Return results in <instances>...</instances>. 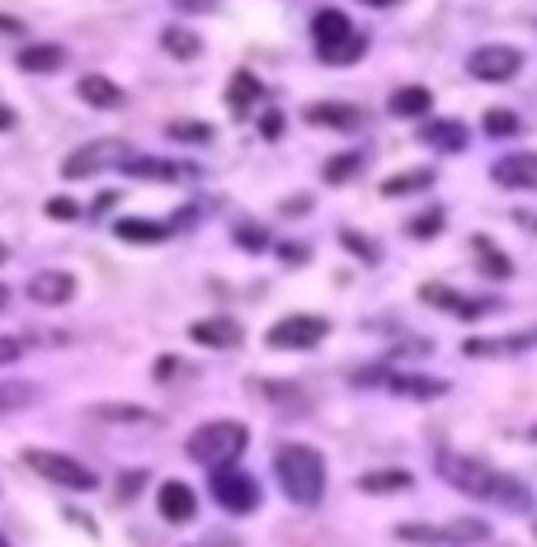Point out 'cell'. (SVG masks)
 I'll return each mask as SVG.
<instances>
[{
  "mask_svg": "<svg viewBox=\"0 0 537 547\" xmlns=\"http://www.w3.org/2000/svg\"><path fill=\"white\" fill-rule=\"evenodd\" d=\"M339 245H349V251H354L363 264H377V260H382V251H377V245L367 241V236H358V232H339Z\"/></svg>",
  "mask_w": 537,
  "mask_h": 547,
  "instance_id": "cell-35",
  "label": "cell"
},
{
  "mask_svg": "<svg viewBox=\"0 0 537 547\" xmlns=\"http://www.w3.org/2000/svg\"><path fill=\"white\" fill-rule=\"evenodd\" d=\"M306 123L349 132V128H358V123H363V114H358L354 104H311V108H306Z\"/></svg>",
  "mask_w": 537,
  "mask_h": 547,
  "instance_id": "cell-22",
  "label": "cell"
},
{
  "mask_svg": "<svg viewBox=\"0 0 537 547\" xmlns=\"http://www.w3.org/2000/svg\"><path fill=\"white\" fill-rule=\"evenodd\" d=\"M156 510H160L165 524H189V519L198 514L193 486H184V481H160V490H156Z\"/></svg>",
  "mask_w": 537,
  "mask_h": 547,
  "instance_id": "cell-15",
  "label": "cell"
},
{
  "mask_svg": "<svg viewBox=\"0 0 537 547\" xmlns=\"http://www.w3.org/2000/svg\"><path fill=\"white\" fill-rule=\"evenodd\" d=\"M480 128H486L491 137H519V132H523V119L514 114V108H486Z\"/></svg>",
  "mask_w": 537,
  "mask_h": 547,
  "instance_id": "cell-31",
  "label": "cell"
},
{
  "mask_svg": "<svg viewBox=\"0 0 537 547\" xmlns=\"http://www.w3.org/2000/svg\"><path fill=\"white\" fill-rule=\"evenodd\" d=\"M189 335H193V345H203V349H236L241 345V325L226 321V316H203V321L189 325Z\"/></svg>",
  "mask_w": 537,
  "mask_h": 547,
  "instance_id": "cell-17",
  "label": "cell"
},
{
  "mask_svg": "<svg viewBox=\"0 0 537 547\" xmlns=\"http://www.w3.org/2000/svg\"><path fill=\"white\" fill-rule=\"evenodd\" d=\"M260 99H264L260 76H254V71H236V76H232V86H226V104H232V114H236V119H245Z\"/></svg>",
  "mask_w": 537,
  "mask_h": 547,
  "instance_id": "cell-19",
  "label": "cell"
},
{
  "mask_svg": "<svg viewBox=\"0 0 537 547\" xmlns=\"http://www.w3.org/2000/svg\"><path fill=\"white\" fill-rule=\"evenodd\" d=\"M471 245H476V255H480V274H491V279H509V274H514V264L504 260V251H495L486 236H476Z\"/></svg>",
  "mask_w": 537,
  "mask_h": 547,
  "instance_id": "cell-30",
  "label": "cell"
},
{
  "mask_svg": "<svg viewBox=\"0 0 537 547\" xmlns=\"http://www.w3.org/2000/svg\"><path fill=\"white\" fill-rule=\"evenodd\" d=\"M113 236L132 241V245H156V241L170 236V227H165V222H151V217H119V222H113Z\"/></svg>",
  "mask_w": 537,
  "mask_h": 547,
  "instance_id": "cell-21",
  "label": "cell"
},
{
  "mask_svg": "<svg viewBox=\"0 0 537 547\" xmlns=\"http://www.w3.org/2000/svg\"><path fill=\"white\" fill-rule=\"evenodd\" d=\"M245 444H250V429L241 420H208L184 439V453L217 472V468H226V462H236L245 453Z\"/></svg>",
  "mask_w": 537,
  "mask_h": 547,
  "instance_id": "cell-3",
  "label": "cell"
},
{
  "mask_svg": "<svg viewBox=\"0 0 537 547\" xmlns=\"http://www.w3.org/2000/svg\"><path fill=\"white\" fill-rule=\"evenodd\" d=\"M302 255H306L302 245H283V260H288V264H302Z\"/></svg>",
  "mask_w": 537,
  "mask_h": 547,
  "instance_id": "cell-45",
  "label": "cell"
},
{
  "mask_svg": "<svg viewBox=\"0 0 537 547\" xmlns=\"http://www.w3.org/2000/svg\"><path fill=\"white\" fill-rule=\"evenodd\" d=\"M358 382H382L387 392H401V397H443L448 392L443 377H424V373H406V368H363Z\"/></svg>",
  "mask_w": 537,
  "mask_h": 547,
  "instance_id": "cell-10",
  "label": "cell"
},
{
  "mask_svg": "<svg viewBox=\"0 0 537 547\" xmlns=\"http://www.w3.org/2000/svg\"><path fill=\"white\" fill-rule=\"evenodd\" d=\"M363 5H373V10H391V5H401V0H363Z\"/></svg>",
  "mask_w": 537,
  "mask_h": 547,
  "instance_id": "cell-47",
  "label": "cell"
},
{
  "mask_svg": "<svg viewBox=\"0 0 537 547\" xmlns=\"http://www.w3.org/2000/svg\"><path fill=\"white\" fill-rule=\"evenodd\" d=\"M349 34H354V24H349L345 10H321L316 19H311V38H316V47H330V43L349 38Z\"/></svg>",
  "mask_w": 537,
  "mask_h": 547,
  "instance_id": "cell-27",
  "label": "cell"
},
{
  "mask_svg": "<svg viewBox=\"0 0 537 547\" xmlns=\"http://www.w3.org/2000/svg\"><path fill=\"white\" fill-rule=\"evenodd\" d=\"M123 142H90V147H80L62 160V175L67 180H85V175H99L104 166H113V160H123Z\"/></svg>",
  "mask_w": 537,
  "mask_h": 547,
  "instance_id": "cell-11",
  "label": "cell"
},
{
  "mask_svg": "<svg viewBox=\"0 0 537 547\" xmlns=\"http://www.w3.org/2000/svg\"><path fill=\"white\" fill-rule=\"evenodd\" d=\"M419 142H424V147H434V151H467L471 128H467L462 119H434V123H424V128H419Z\"/></svg>",
  "mask_w": 537,
  "mask_h": 547,
  "instance_id": "cell-16",
  "label": "cell"
},
{
  "mask_svg": "<svg viewBox=\"0 0 537 547\" xmlns=\"http://www.w3.org/2000/svg\"><path fill=\"white\" fill-rule=\"evenodd\" d=\"M0 547H10V542H5V533H0Z\"/></svg>",
  "mask_w": 537,
  "mask_h": 547,
  "instance_id": "cell-51",
  "label": "cell"
},
{
  "mask_svg": "<svg viewBox=\"0 0 537 547\" xmlns=\"http://www.w3.org/2000/svg\"><path fill=\"white\" fill-rule=\"evenodd\" d=\"M396 538L406 542H448V547H471V542H486L491 538V524H480V519H452V524H401Z\"/></svg>",
  "mask_w": 537,
  "mask_h": 547,
  "instance_id": "cell-5",
  "label": "cell"
},
{
  "mask_svg": "<svg viewBox=\"0 0 537 547\" xmlns=\"http://www.w3.org/2000/svg\"><path fill=\"white\" fill-rule=\"evenodd\" d=\"M316 52H321L325 67H345V62H358L363 52H367V38H363V34H349V38H339V43H330V47H316Z\"/></svg>",
  "mask_w": 537,
  "mask_h": 547,
  "instance_id": "cell-28",
  "label": "cell"
},
{
  "mask_svg": "<svg viewBox=\"0 0 537 547\" xmlns=\"http://www.w3.org/2000/svg\"><path fill=\"white\" fill-rule=\"evenodd\" d=\"M5 303H10V288H5V284H0V307H5Z\"/></svg>",
  "mask_w": 537,
  "mask_h": 547,
  "instance_id": "cell-49",
  "label": "cell"
},
{
  "mask_svg": "<svg viewBox=\"0 0 537 547\" xmlns=\"http://www.w3.org/2000/svg\"><path fill=\"white\" fill-rule=\"evenodd\" d=\"M212 501L226 510V514H250L260 505V481L250 472H236V468H217L212 472Z\"/></svg>",
  "mask_w": 537,
  "mask_h": 547,
  "instance_id": "cell-8",
  "label": "cell"
},
{
  "mask_svg": "<svg viewBox=\"0 0 537 547\" xmlns=\"http://www.w3.org/2000/svg\"><path fill=\"white\" fill-rule=\"evenodd\" d=\"M137 486H141V472L123 477V490H119V501H132V496H137Z\"/></svg>",
  "mask_w": 537,
  "mask_h": 547,
  "instance_id": "cell-41",
  "label": "cell"
},
{
  "mask_svg": "<svg viewBox=\"0 0 537 547\" xmlns=\"http://www.w3.org/2000/svg\"><path fill=\"white\" fill-rule=\"evenodd\" d=\"M274 477L293 505H316L325 496V458L306 444H283L274 453Z\"/></svg>",
  "mask_w": 537,
  "mask_h": 547,
  "instance_id": "cell-2",
  "label": "cell"
},
{
  "mask_svg": "<svg viewBox=\"0 0 537 547\" xmlns=\"http://www.w3.org/2000/svg\"><path fill=\"white\" fill-rule=\"evenodd\" d=\"M165 132L175 137V142H189V147H193V142L203 147V142H212V137H217V132H212V123H198V119H175Z\"/></svg>",
  "mask_w": 537,
  "mask_h": 547,
  "instance_id": "cell-33",
  "label": "cell"
},
{
  "mask_svg": "<svg viewBox=\"0 0 537 547\" xmlns=\"http://www.w3.org/2000/svg\"><path fill=\"white\" fill-rule=\"evenodd\" d=\"M5 128H15V114H10V108H0V132H5Z\"/></svg>",
  "mask_w": 537,
  "mask_h": 547,
  "instance_id": "cell-48",
  "label": "cell"
},
{
  "mask_svg": "<svg viewBox=\"0 0 537 547\" xmlns=\"http://www.w3.org/2000/svg\"><path fill=\"white\" fill-rule=\"evenodd\" d=\"M236 241L250 245V251H260V245H269V232H260V227H236Z\"/></svg>",
  "mask_w": 537,
  "mask_h": 547,
  "instance_id": "cell-39",
  "label": "cell"
},
{
  "mask_svg": "<svg viewBox=\"0 0 537 547\" xmlns=\"http://www.w3.org/2000/svg\"><path fill=\"white\" fill-rule=\"evenodd\" d=\"M95 416H99V420H128V425H141V420H147V410H141V406H95Z\"/></svg>",
  "mask_w": 537,
  "mask_h": 547,
  "instance_id": "cell-36",
  "label": "cell"
},
{
  "mask_svg": "<svg viewBox=\"0 0 537 547\" xmlns=\"http://www.w3.org/2000/svg\"><path fill=\"white\" fill-rule=\"evenodd\" d=\"M415 477L406 468H377V472H363L358 477V490H367V496H391V490H410Z\"/></svg>",
  "mask_w": 537,
  "mask_h": 547,
  "instance_id": "cell-24",
  "label": "cell"
},
{
  "mask_svg": "<svg viewBox=\"0 0 537 547\" xmlns=\"http://www.w3.org/2000/svg\"><path fill=\"white\" fill-rule=\"evenodd\" d=\"M76 95L90 104V108H119L123 104V90L113 86L108 76H99V71H90V76H80V86H76Z\"/></svg>",
  "mask_w": 537,
  "mask_h": 547,
  "instance_id": "cell-20",
  "label": "cell"
},
{
  "mask_svg": "<svg viewBox=\"0 0 537 547\" xmlns=\"http://www.w3.org/2000/svg\"><path fill=\"white\" fill-rule=\"evenodd\" d=\"M119 170L132 175V180H160V184L180 175L175 160H160V156H123V160H119Z\"/></svg>",
  "mask_w": 537,
  "mask_h": 547,
  "instance_id": "cell-23",
  "label": "cell"
},
{
  "mask_svg": "<svg viewBox=\"0 0 537 547\" xmlns=\"http://www.w3.org/2000/svg\"><path fill=\"white\" fill-rule=\"evenodd\" d=\"M429 104H434V95L424 86H401V90H391V99H387V108L396 119H424V114H429Z\"/></svg>",
  "mask_w": 537,
  "mask_h": 547,
  "instance_id": "cell-25",
  "label": "cell"
},
{
  "mask_svg": "<svg viewBox=\"0 0 537 547\" xmlns=\"http://www.w3.org/2000/svg\"><path fill=\"white\" fill-rule=\"evenodd\" d=\"M532 345H537V325L532 331H514V335H471L462 354H471V359H504V354H523Z\"/></svg>",
  "mask_w": 537,
  "mask_h": 547,
  "instance_id": "cell-12",
  "label": "cell"
},
{
  "mask_svg": "<svg viewBox=\"0 0 537 547\" xmlns=\"http://www.w3.org/2000/svg\"><path fill=\"white\" fill-rule=\"evenodd\" d=\"M532 439H537V429H532Z\"/></svg>",
  "mask_w": 537,
  "mask_h": 547,
  "instance_id": "cell-53",
  "label": "cell"
},
{
  "mask_svg": "<svg viewBox=\"0 0 537 547\" xmlns=\"http://www.w3.org/2000/svg\"><path fill=\"white\" fill-rule=\"evenodd\" d=\"M15 67L28 71V76H52V71L67 67V47H57V43H28V47L19 52Z\"/></svg>",
  "mask_w": 537,
  "mask_h": 547,
  "instance_id": "cell-18",
  "label": "cell"
},
{
  "mask_svg": "<svg viewBox=\"0 0 537 547\" xmlns=\"http://www.w3.org/2000/svg\"><path fill=\"white\" fill-rule=\"evenodd\" d=\"M19 354H24V345H19V340H10V335H0V368H5V364H15Z\"/></svg>",
  "mask_w": 537,
  "mask_h": 547,
  "instance_id": "cell-40",
  "label": "cell"
},
{
  "mask_svg": "<svg viewBox=\"0 0 537 547\" xmlns=\"http://www.w3.org/2000/svg\"><path fill=\"white\" fill-rule=\"evenodd\" d=\"M10 34H24V24L10 19V15H0V38H10Z\"/></svg>",
  "mask_w": 537,
  "mask_h": 547,
  "instance_id": "cell-42",
  "label": "cell"
},
{
  "mask_svg": "<svg viewBox=\"0 0 537 547\" xmlns=\"http://www.w3.org/2000/svg\"><path fill=\"white\" fill-rule=\"evenodd\" d=\"M491 180L500 189H537V151H509L491 166Z\"/></svg>",
  "mask_w": 537,
  "mask_h": 547,
  "instance_id": "cell-13",
  "label": "cell"
},
{
  "mask_svg": "<svg viewBox=\"0 0 537 547\" xmlns=\"http://www.w3.org/2000/svg\"><path fill=\"white\" fill-rule=\"evenodd\" d=\"M532 538H537V524H532Z\"/></svg>",
  "mask_w": 537,
  "mask_h": 547,
  "instance_id": "cell-52",
  "label": "cell"
},
{
  "mask_svg": "<svg viewBox=\"0 0 537 547\" xmlns=\"http://www.w3.org/2000/svg\"><path fill=\"white\" fill-rule=\"evenodd\" d=\"M5 260H10V251H5V245H0V264H5Z\"/></svg>",
  "mask_w": 537,
  "mask_h": 547,
  "instance_id": "cell-50",
  "label": "cell"
},
{
  "mask_svg": "<svg viewBox=\"0 0 537 547\" xmlns=\"http://www.w3.org/2000/svg\"><path fill=\"white\" fill-rule=\"evenodd\" d=\"M311 208V199H288V203H283V212H306Z\"/></svg>",
  "mask_w": 537,
  "mask_h": 547,
  "instance_id": "cell-46",
  "label": "cell"
},
{
  "mask_svg": "<svg viewBox=\"0 0 537 547\" xmlns=\"http://www.w3.org/2000/svg\"><path fill=\"white\" fill-rule=\"evenodd\" d=\"M467 71L476 80H486V86H500V80H514L523 71V52L509 47V43H486L467 57Z\"/></svg>",
  "mask_w": 537,
  "mask_h": 547,
  "instance_id": "cell-7",
  "label": "cell"
},
{
  "mask_svg": "<svg viewBox=\"0 0 537 547\" xmlns=\"http://www.w3.org/2000/svg\"><path fill=\"white\" fill-rule=\"evenodd\" d=\"M358 170H363V151H349V156H330L325 166H321L325 184H345V180H354Z\"/></svg>",
  "mask_w": 537,
  "mask_h": 547,
  "instance_id": "cell-32",
  "label": "cell"
},
{
  "mask_svg": "<svg viewBox=\"0 0 537 547\" xmlns=\"http://www.w3.org/2000/svg\"><path fill=\"white\" fill-rule=\"evenodd\" d=\"M439 472H443V481H452L471 501H491V505H504V510H528L532 505V490L519 477L495 472L491 462H480V458L439 453Z\"/></svg>",
  "mask_w": 537,
  "mask_h": 547,
  "instance_id": "cell-1",
  "label": "cell"
},
{
  "mask_svg": "<svg viewBox=\"0 0 537 547\" xmlns=\"http://www.w3.org/2000/svg\"><path fill=\"white\" fill-rule=\"evenodd\" d=\"M160 47L170 52V57H184V62L203 52V43H198L193 34H184V29H165V34H160Z\"/></svg>",
  "mask_w": 537,
  "mask_h": 547,
  "instance_id": "cell-34",
  "label": "cell"
},
{
  "mask_svg": "<svg viewBox=\"0 0 537 547\" xmlns=\"http://www.w3.org/2000/svg\"><path fill=\"white\" fill-rule=\"evenodd\" d=\"M260 132H264V137H278V132H283V119H278V114H264Z\"/></svg>",
  "mask_w": 537,
  "mask_h": 547,
  "instance_id": "cell-43",
  "label": "cell"
},
{
  "mask_svg": "<svg viewBox=\"0 0 537 547\" xmlns=\"http://www.w3.org/2000/svg\"><path fill=\"white\" fill-rule=\"evenodd\" d=\"M439 232H443V212H439V208L410 222V236H415V241H429V236H439Z\"/></svg>",
  "mask_w": 537,
  "mask_h": 547,
  "instance_id": "cell-37",
  "label": "cell"
},
{
  "mask_svg": "<svg viewBox=\"0 0 537 547\" xmlns=\"http://www.w3.org/2000/svg\"><path fill=\"white\" fill-rule=\"evenodd\" d=\"M24 462H28V468H34L47 486H62V490H95V486H99L95 472L85 468V462H76V458H67V453H57V449H28Z\"/></svg>",
  "mask_w": 537,
  "mask_h": 547,
  "instance_id": "cell-4",
  "label": "cell"
},
{
  "mask_svg": "<svg viewBox=\"0 0 537 547\" xmlns=\"http://www.w3.org/2000/svg\"><path fill=\"white\" fill-rule=\"evenodd\" d=\"M325 335H330V321H325V316H306V312H297V316L274 321V325H269V335H264V345H269V349H316Z\"/></svg>",
  "mask_w": 537,
  "mask_h": 547,
  "instance_id": "cell-6",
  "label": "cell"
},
{
  "mask_svg": "<svg viewBox=\"0 0 537 547\" xmlns=\"http://www.w3.org/2000/svg\"><path fill=\"white\" fill-rule=\"evenodd\" d=\"M434 184V170L429 166H419V170H401V175H391L382 184V194L387 199H401V194H415V189H429Z\"/></svg>",
  "mask_w": 537,
  "mask_h": 547,
  "instance_id": "cell-29",
  "label": "cell"
},
{
  "mask_svg": "<svg viewBox=\"0 0 537 547\" xmlns=\"http://www.w3.org/2000/svg\"><path fill=\"white\" fill-rule=\"evenodd\" d=\"M47 217H57V222H71V217H80V203H71V199H47Z\"/></svg>",
  "mask_w": 537,
  "mask_h": 547,
  "instance_id": "cell-38",
  "label": "cell"
},
{
  "mask_svg": "<svg viewBox=\"0 0 537 547\" xmlns=\"http://www.w3.org/2000/svg\"><path fill=\"white\" fill-rule=\"evenodd\" d=\"M28 297L43 303V307H62V303L76 297V279L67 269H38L34 279H28Z\"/></svg>",
  "mask_w": 537,
  "mask_h": 547,
  "instance_id": "cell-14",
  "label": "cell"
},
{
  "mask_svg": "<svg viewBox=\"0 0 537 547\" xmlns=\"http://www.w3.org/2000/svg\"><path fill=\"white\" fill-rule=\"evenodd\" d=\"M43 397L38 382H24V377H5L0 382V416H15V410H28Z\"/></svg>",
  "mask_w": 537,
  "mask_h": 547,
  "instance_id": "cell-26",
  "label": "cell"
},
{
  "mask_svg": "<svg viewBox=\"0 0 537 547\" xmlns=\"http://www.w3.org/2000/svg\"><path fill=\"white\" fill-rule=\"evenodd\" d=\"M419 303H429L434 312H448V316L476 321V316H491L500 307V297H467V293H452L448 284H419Z\"/></svg>",
  "mask_w": 537,
  "mask_h": 547,
  "instance_id": "cell-9",
  "label": "cell"
},
{
  "mask_svg": "<svg viewBox=\"0 0 537 547\" xmlns=\"http://www.w3.org/2000/svg\"><path fill=\"white\" fill-rule=\"evenodd\" d=\"M175 5H180V10H212L217 0H175Z\"/></svg>",
  "mask_w": 537,
  "mask_h": 547,
  "instance_id": "cell-44",
  "label": "cell"
}]
</instances>
